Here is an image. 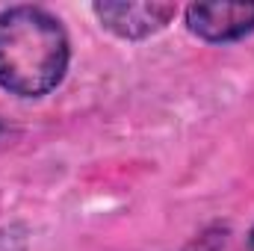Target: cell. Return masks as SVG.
I'll return each mask as SVG.
<instances>
[{
	"label": "cell",
	"instance_id": "1",
	"mask_svg": "<svg viewBox=\"0 0 254 251\" xmlns=\"http://www.w3.org/2000/svg\"><path fill=\"white\" fill-rule=\"evenodd\" d=\"M71 60L68 33L48 9L0 12V86L18 98H42L63 83Z\"/></svg>",
	"mask_w": 254,
	"mask_h": 251
},
{
	"label": "cell",
	"instance_id": "2",
	"mask_svg": "<svg viewBox=\"0 0 254 251\" xmlns=\"http://www.w3.org/2000/svg\"><path fill=\"white\" fill-rule=\"evenodd\" d=\"M187 30L210 45H231L254 33V3H192Z\"/></svg>",
	"mask_w": 254,
	"mask_h": 251
},
{
	"label": "cell",
	"instance_id": "3",
	"mask_svg": "<svg viewBox=\"0 0 254 251\" xmlns=\"http://www.w3.org/2000/svg\"><path fill=\"white\" fill-rule=\"evenodd\" d=\"M92 12L101 21V27L110 30L113 36L139 42L160 33L178 15V6L175 3H95Z\"/></svg>",
	"mask_w": 254,
	"mask_h": 251
},
{
	"label": "cell",
	"instance_id": "4",
	"mask_svg": "<svg viewBox=\"0 0 254 251\" xmlns=\"http://www.w3.org/2000/svg\"><path fill=\"white\" fill-rule=\"evenodd\" d=\"M249 249L254 251V228H252V237H249Z\"/></svg>",
	"mask_w": 254,
	"mask_h": 251
},
{
	"label": "cell",
	"instance_id": "5",
	"mask_svg": "<svg viewBox=\"0 0 254 251\" xmlns=\"http://www.w3.org/2000/svg\"><path fill=\"white\" fill-rule=\"evenodd\" d=\"M3 130H6V127H3V122H0V136H3Z\"/></svg>",
	"mask_w": 254,
	"mask_h": 251
}]
</instances>
